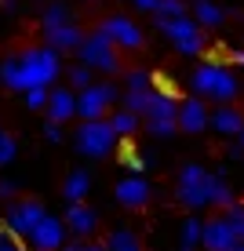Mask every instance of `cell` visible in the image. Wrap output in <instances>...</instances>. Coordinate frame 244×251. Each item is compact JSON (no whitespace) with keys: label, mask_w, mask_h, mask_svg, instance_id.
Wrapping results in <instances>:
<instances>
[{"label":"cell","mask_w":244,"mask_h":251,"mask_svg":"<svg viewBox=\"0 0 244 251\" xmlns=\"http://www.w3.org/2000/svg\"><path fill=\"white\" fill-rule=\"evenodd\" d=\"M193 19L200 22V25H222L226 22V11L219 4H215V0H193Z\"/></svg>","instance_id":"obj_23"},{"label":"cell","mask_w":244,"mask_h":251,"mask_svg":"<svg viewBox=\"0 0 244 251\" xmlns=\"http://www.w3.org/2000/svg\"><path fill=\"white\" fill-rule=\"evenodd\" d=\"M237 142H241V150H244V127H241V135H237Z\"/></svg>","instance_id":"obj_43"},{"label":"cell","mask_w":244,"mask_h":251,"mask_svg":"<svg viewBox=\"0 0 244 251\" xmlns=\"http://www.w3.org/2000/svg\"><path fill=\"white\" fill-rule=\"evenodd\" d=\"M99 29L106 33V37H109L120 51H142V44H146L142 29H138L132 19H124V15H109V19H102Z\"/></svg>","instance_id":"obj_9"},{"label":"cell","mask_w":244,"mask_h":251,"mask_svg":"<svg viewBox=\"0 0 244 251\" xmlns=\"http://www.w3.org/2000/svg\"><path fill=\"white\" fill-rule=\"evenodd\" d=\"M233 251H244V240H241V244H237V248H233Z\"/></svg>","instance_id":"obj_44"},{"label":"cell","mask_w":244,"mask_h":251,"mask_svg":"<svg viewBox=\"0 0 244 251\" xmlns=\"http://www.w3.org/2000/svg\"><path fill=\"white\" fill-rule=\"evenodd\" d=\"M117 99H120L117 84H91V88L77 91V117L81 120H102Z\"/></svg>","instance_id":"obj_8"},{"label":"cell","mask_w":244,"mask_h":251,"mask_svg":"<svg viewBox=\"0 0 244 251\" xmlns=\"http://www.w3.org/2000/svg\"><path fill=\"white\" fill-rule=\"evenodd\" d=\"M44 215L48 211H44V204H40L37 197H15V201L7 204V211H4V222H7V229H11L15 237L29 240L33 226H37Z\"/></svg>","instance_id":"obj_7"},{"label":"cell","mask_w":244,"mask_h":251,"mask_svg":"<svg viewBox=\"0 0 244 251\" xmlns=\"http://www.w3.org/2000/svg\"><path fill=\"white\" fill-rule=\"evenodd\" d=\"M88 193H91V171L88 168H73L66 175V182H62V197L73 204V201H88Z\"/></svg>","instance_id":"obj_18"},{"label":"cell","mask_w":244,"mask_h":251,"mask_svg":"<svg viewBox=\"0 0 244 251\" xmlns=\"http://www.w3.org/2000/svg\"><path fill=\"white\" fill-rule=\"evenodd\" d=\"M157 29L175 44L179 55H200L204 51V33H200V22L190 19V15H175V19H153Z\"/></svg>","instance_id":"obj_6"},{"label":"cell","mask_w":244,"mask_h":251,"mask_svg":"<svg viewBox=\"0 0 244 251\" xmlns=\"http://www.w3.org/2000/svg\"><path fill=\"white\" fill-rule=\"evenodd\" d=\"M113 197H117V204H120V207H132V211H138V207L150 204L153 186L146 182L142 175H128V178H120V182L113 186Z\"/></svg>","instance_id":"obj_11"},{"label":"cell","mask_w":244,"mask_h":251,"mask_svg":"<svg viewBox=\"0 0 244 251\" xmlns=\"http://www.w3.org/2000/svg\"><path fill=\"white\" fill-rule=\"evenodd\" d=\"M226 58H230L233 66H244V51H230V55H226Z\"/></svg>","instance_id":"obj_42"},{"label":"cell","mask_w":244,"mask_h":251,"mask_svg":"<svg viewBox=\"0 0 244 251\" xmlns=\"http://www.w3.org/2000/svg\"><path fill=\"white\" fill-rule=\"evenodd\" d=\"M124 164H128V168H132V171H142V168H146V160L138 157V153L132 150V146H124Z\"/></svg>","instance_id":"obj_38"},{"label":"cell","mask_w":244,"mask_h":251,"mask_svg":"<svg viewBox=\"0 0 244 251\" xmlns=\"http://www.w3.org/2000/svg\"><path fill=\"white\" fill-rule=\"evenodd\" d=\"M117 44L106 37L102 29L95 33H84L81 48H77V58H81L84 66H91L95 73H120V55H117Z\"/></svg>","instance_id":"obj_4"},{"label":"cell","mask_w":244,"mask_h":251,"mask_svg":"<svg viewBox=\"0 0 244 251\" xmlns=\"http://www.w3.org/2000/svg\"><path fill=\"white\" fill-rule=\"evenodd\" d=\"M237 244H241V237L233 233L226 215H215V219L204 222V244H200L204 251H233Z\"/></svg>","instance_id":"obj_12"},{"label":"cell","mask_w":244,"mask_h":251,"mask_svg":"<svg viewBox=\"0 0 244 251\" xmlns=\"http://www.w3.org/2000/svg\"><path fill=\"white\" fill-rule=\"evenodd\" d=\"M175 197H179V204L190 207V211L208 207L212 204V171H204L200 164H186V168L179 171Z\"/></svg>","instance_id":"obj_5"},{"label":"cell","mask_w":244,"mask_h":251,"mask_svg":"<svg viewBox=\"0 0 244 251\" xmlns=\"http://www.w3.org/2000/svg\"><path fill=\"white\" fill-rule=\"evenodd\" d=\"M117 142H120V135L113 131L109 117H102V120H81V127H77V135H73L77 153L88 157V160L109 157V153L117 150Z\"/></svg>","instance_id":"obj_3"},{"label":"cell","mask_w":244,"mask_h":251,"mask_svg":"<svg viewBox=\"0 0 244 251\" xmlns=\"http://www.w3.org/2000/svg\"><path fill=\"white\" fill-rule=\"evenodd\" d=\"M204 127H212V113H208V106H204V99H186V102H179V131H186V135H200Z\"/></svg>","instance_id":"obj_14"},{"label":"cell","mask_w":244,"mask_h":251,"mask_svg":"<svg viewBox=\"0 0 244 251\" xmlns=\"http://www.w3.org/2000/svg\"><path fill=\"white\" fill-rule=\"evenodd\" d=\"M150 99H153V88H146V91H132V88H128L124 95H120V106L132 109V113H146Z\"/></svg>","instance_id":"obj_27"},{"label":"cell","mask_w":244,"mask_h":251,"mask_svg":"<svg viewBox=\"0 0 244 251\" xmlns=\"http://www.w3.org/2000/svg\"><path fill=\"white\" fill-rule=\"evenodd\" d=\"M44 138H48L51 146H58V142H62V138H66L62 124H55V120H48V124H44Z\"/></svg>","instance_id":"obj_37"},{"label":"cell","mask_w":244,"mask_h":251,"mask_svg":"<svg viewBox=\"0 0 244 251\" xmlns=\"http://www.w3.org/2000/svg\"><path fill=\"white\" fill-rule=\"evenodd\" d=\"M146 131L157 135V138H171L179 131V120H150V117H146Z\"/></svg>","instance_id":"obj_29"},{"label":"cell","mask_w":244,"mask_h":251,"mask_svg":"<svg viewBox=\"0 0 244 251\" xmlns=\"http://www.w3.org/2000/svg\"><path fill=\"white\" fill-rule=\"evenodd\" d=\"M175 15H186V0H161L153 19H175Z\"/></svg>","instance_id":"obj_31"},{"label":"cell","mask_w":244,"mask_h":251,"mask_svg":"<svg viewBox=\"0 0 244 251\" xmlns=\"http://www.w3.org/2000/svg\"><path fill=\"white\" fill-rule=\"evenodd\" d=\"M150 84H153V76L146 69H128L124 73V88H132V91H146Z\"/></svg>","instance_id":"obj_30"},{"label":"cell","mask_w":244,"mask_h":251,"mask_svg":"<svg viewBox=\"0 0 244 251\" xmlns=\"http://www.w3.org/2000/svg\"><path fill=\"white\" fill-rule=\"evenodd\" d=\"M19 62H22L26 91L29 88H51L58 80V73H62V51H55L51 44L26 48V51H19Z\"/></svg>","instance_id":"obj_1"},{"label":"cell","mask_w":244,"mask_h":251,"mask_svg":"<svg viewBox=\"0 0 244 251\" xmlns=\"http://www.w3.org/2000/svg\"><path fill=\"white\" fill-rule=\"evenodd\" d=\"M106 248H109V251H142V240H138L135 229L117 226V229L106 233Z\"/></svg>","instance_id":"obj_21"},{"label":"cell","mask_w":244,"mask_h":251,"mask_svg":"<svg viewBox=\"0 0 244 251\" xmlns=\"http://www.w3.org/2000/svg\"><path fill=\"white\" fill-rule=\"evenodd\" d=\"M200 244H204V222L197 215H190L179 229V251H197Z\"/></svg>","instance_id":"obj_20"},{"label":"cell","mask_w":244,"mask_h":251,"mask_svg":"<svg viewBox=\"0 0 244 251\" xmlns=\"http://www.w3.org/2000/svg\"><path fill=\"white\" fill-rule=\"evenodd\" d=\"M0 84H4L7 91H26V80H22V62H19V55H11V58H4V62H0Z\"/></svg>","instance_id":"obj_22"},{"label":"cell","mask_w":244,"mask_h":251,"mask_svg":"<svg viewBox=\"0 0 244 251\" xmlns=\"http://www.w3.org/2000/svg\"><path fill=\"white\" fill-rule=\"evenodd\" d=\"M241 127H244V113H241L237 106H230V102H219V109L212 113V131H215V135H233V138H237Z\"/></svg>","instance_id":"obj_17"},{"label":"cell","mask_w":244,"mask_h":251,"mask_svg":"<svg viewBox=\"0 0 244 251\" xmlns=\"http://www.w3.org/2000/svg\"><path fill=\"white\" fill-rule=\"evenodd\" d=\"M66 233H69L66 219H58V215H44V219L33 226V233H29V248L33 251H58L66 244Z\"/></svg>","instance_id":"obj_10"},{"label":"cell","mask_w":244,"mask_h":251,"mask_svg":"<svg viewBox=\"0 0 244 251\" xmlns=\"http://www.w3.org/2000/svg\"><path fill=\"white\" fill-rule=\"evenodd\" d=\"M230 204H237V197H233V189L230 182H226L222 175H212V207H230Z\"/></svg>","instance_id":"obj_26"},{"label":"cell","mask_w":244,"mask_h":251,"mask_svg":"<svg viewBox=\"0 0 244 251\" xmlns=\"http://www.w3.org/2000/svg\"><path fill=\"white\" fill-rule=\"evenodd\" d=\"M102 248H106V240H81L77 237L73 244H62L58 251H102Z\"/></svg>","instance_id":"obj_35"},{"label":"cell","mask_w":244,"mask_h":251,"mask_svg":"<svg viewBox=\"0 0 244 251\" xmlns=\"http://www.w3.org/2000/svg\"><path fill=\"white\" fill-rule=\"evenodd\" d=\"M44 33V44H51L55 51H62V55H69V51L81 48L84 40V29L77 22H66V25H51V29H40Z\"/></svg>","instance_id":"obj_16"},{"label":"cell","mask_w":244,"mask_h":251,"mask_svg":"<svg viewBox=\"0 0 244 251\" xmlns=\"http://www.w3.org/2000/svg\"><path fill=\"white\" fill-rule=\"evenodd\" d=\"M73 22V15H69V7L62 4V0H55V4L44 7V15H40V29H51V25H66Z\"/></svg>","instance_id":"obj_24"},{"label":"cell","mask_w":244,"mask_h":251,"mask_svg":"<svg viewBox=\"0 0 244 251\" xmlns=\"http://www.w3.org/2000/svg\"><path fill=\"white\" fill-rule=\"evenodd\" d=\"M66 226L73 237H81V240H91L95 237V229H99V211L95 207H88L84 201H73V204H66Z\"/></svg>","instance_id":"obj_13"},{"label":"cell","mask_w":244,"mask_h":251,"mask_svg":"<svg viewBox=\"0 0 244 251\" xmlns=\"http://www.w3.org/2000/svg\"><path fill=\"white\" fill-rule=\"evenodd\" d=\"M22 95H26V106H29V109H48L51 88H29V91H22Z\"/></svg>","instance_id":"obj_33"},{"label":"cell","mask_w":244,"mask_h":251,"mask_svg":"<svg viewBox=\"0 0 244 251\" xmlns=\"http://www.w3.org/2000/svg\"><path fill=\"white\" fill-rule=\"evenodd\" d=\"M19 240H22V237H15L11 229H0V251H22Z\"/></svg>","instance_id":"obj_36"},{"label":"cell","mask_w":244,"mask_h":251,"mask_svg":"<svg viewBox=\"0 0 244 251\" xmlns=\"http://www.w3.org/2000/svg\"><path fill=\"white\" fill-rule=\"evenodd\" d=\"M142 117H150V120H179V99L168 95V91H153V99H150V106H146Z\"/></svg>","instance_id":"obj_19"},{"label":"cell","mask_w":244,"mask_h":251,"mask_svg":"<svg viewBox=\"0 0 244 251\" xmlns=\"http://www.w3.org/2000/svg\"><path fill=\"white\" fill-rule=\"evenodd\" d=\"M15 153H19V142H15V135L0 131V168H4V164H11V160H15Z\"/></svg>","instance_id":"obj_32"},{"label":"cell","mask_w":244,"mask_h":251,"mask_svg":"<svg viewBox=\"0 0 244 251\" xmlns=\"http://www.w3.org/2000/svg\"><path fill=\"white\" fill-rule=\"evenodd\" d=\"M109 124H113V131H117L120 138H128V135L138 131V113H132V109L120 106V113H109Z\"/></svg>","instance_id":"obj_25"},{"label":"cell","mask_w":244,"mask_h":251,"mask_svg":"<svg viewBox=\"0 0 244 251\" xmlns=\"http://www.w3.org/2000/svg\"><path fill=\"white\" fill-rule=\"evenodd\" d=\"M0 11H7V15L19 11V0H0Z\"/></svg>","instance_id":"obj_41"},{"label":"cell","mask_w":244,"mask_h":251,"mask_svg":"<svg viewBox=\"0 0 244 251\" xmlns=\"http://www.w3.org/2000/svg\"><path fill=\"white\" fill-rule=\"evenodd\" d=\"M69 88H77V91H84V88H91V84H95V69L91 66H73V69H69Z\"/></svg>","instance_id":"obj_28"},{"label":"cell","mask_w":244,"mask_h":251,"mask_svg":"<svg viewBox=\"0 0 244 251\" xmlns=\"http://www.w3.org/2000/svg\"><path fill=\"white\" fill-rule=\"evenodd\" d=\"M132 4L138 7V11H150V15H153V11H157V4H161V0H132Z\"/></svg>","instance_id":"obj_40"},{"label":"cell","mask_w":244,"mask_h":251,"mask_svg":"<svg viewBox=\"0 0 244 251\" xmlns=\"http://www.w3.org/2000/svg\"><path fill=\"white\" fill-rule=\"evenodd\" d=\"M226 219H230L233 233L244 240V204H230V207H226Z\"/></svg>","instance_id":"obj_34"},{"label":"cell","mask_w":244,"mask_h":251,"mask_svg":"<svg viewBox=\"0 0 244 251\" xmlns=\"http://www.w3.org/2000/svg\"><path fill=\"white\" fill-rule=\"evenodd\" d=\"M190 84H193V95H200V99H212V102H233V99L241 95L237 76H233L226 66H219V62L197 66L193 76H190Z\"/></svg>","instance_id":"obj_2"},{"label":"cell","mask_w":244,"mask_h":251,"mask_svg":"<svg viewBox=\"0 0 244 251\" xmlns=\"http://www.w3.org/2000/svg\"><path fill=\"white\" fill-rule=\"evenodd\" d=\"M102 251H109V248H102Z\"/></svg>","instance_id":"obj_45"},{"label":"cell","mask_w":244,"mask_h":251,"mask_svg":"<svg viewBox=\"0 0 244 251\" xmlns=\"http://www.w3.org/2000/svg\"><path fill=\"white\" fill-rule=\"evenodd\" d=\"M19 197V186L7 182V178H0V201H15Z\"/></svg>","instance_id":"obj_39"},{"label":"cell","mask_w":244,"mask_h":251,"mask_svg":"<svg viewBox=\"0 0 244 251\" xmlns=\"http://www.w3.org/2000/svg\"><path fill=\"white\" fill-rule=\"evenodd\" d=\"M44 113H48V120H55V124L73 120L77 117V88H51Z\"/></svg>","instance_id":"obj_15"}]
</instances>
